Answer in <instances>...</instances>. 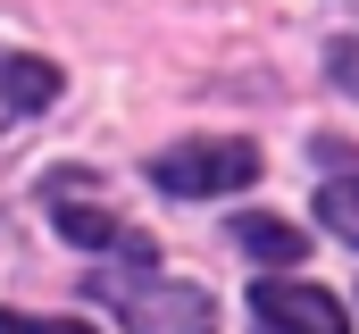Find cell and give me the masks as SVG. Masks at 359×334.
Here are the masks:
<instances>
[{"label":"cell","mask_w":359,"mask_h":334,"mask_svg":"<svg viewBox=\"0 0 359 334\" xmlns=\"http://www.w3.org/2000/svg\"><path fill=\"white\" fill-rule=\"evenodd\" d=\"M134 334H217V301L201 284H168V276H100L92 284Z\"/></svg>","instance_id":"cell-1"},{"label":"cell","mask_w":359,"mask_h":334,"mask_svg":"<svg viewBox=\"0 0 359 334\" xmlns=\"http://www.w3.org/2000/svg\"><path fill=\"white\" fill-rule=\"evenodd\" d=\"M259 175V142L243 134H201V142H176L151 159V184L176 192V201H209V192H243Z\"/></svg>","instance_id":"cell-2"},{"label":"cell","mask_w":359,"mask_h":334,"mask_svg":"<svg viewBox=\"0 0 359 334\" xmlns=\"http://www.w3.org/2000/svg\"><path fill=\"white\" fill-rule=\"evenodd\" d=\"M251 318H259V334H351L343 301L318 293V284H301V276H268L251 293Z\"/></svg>","instance_id":"cell-3"},{"label":"cell","mask_w":359,"mask_h":334,"mask_svg":"<svg viewBox=\"0 0 359 334\" xmlns=\"http://www.w3.org/2000/svg\"><path fill=\"white\" fill-rule=\"evenodd\" d=\"M50 209H59V226H67V243H84V250H126V259H151V250L134 243L100 201H84L76 184H50Z\"/></svg>","instance_id":"cell-4"},{"label":"cell","mask_w":359,"mask_h":334,"mask_svg":"<svg viewBox=\"0 0 359 334\" xmlns=\"http://www.w3.org/2000/svg\"><path fill=\"white\" fill-rule=\"evenodd\" d=\"M234 243L251 250V259H276V267H292V259H309V234H292L284 218H234Z\"/></svg>","instance_id":"cell-5"},{"label":"cell","mask_w":359,"mask_h":334,"mask_svg":"<svg viewBox=\"0 0 359 334\" xmlns=\"http://www.w3.org/2000/svg\"><path fill=\"white\" fill-rule=\"evenodd\" d=\"M0 84H8V109H17V117H34V109L59 100V67H50V59H8Z\"/></svg>","instance_id":"cell-6"},{"label":"cell","mask_w":359,"mask_h":334,"mask_svg":"<svg viewBox=\"0 0 359 334\" xmlns=\"http://www.w3.org/2000/svg\"><path fill=\"white\" fill-rule=\"evenodd\" d=\"M318 218H326V226H334V234L359 250V175H351V184H326V192H318Z\"/></svg>","instance_id":"cell-7"},{"label":"cell","mask_w":359,"mask_h":334,"mask_svg":"<svg viewBox=\"0 0 359 334\" xmlns=\"http://www.w3.org/2000/svg\"><path fill=\"white\" fill-rule=\"evenodd\" d=\"M326 67H334V84H343V92L359 100V34H343V42L326 51Z\"/></svg>","instance_id":"cell-8"},{"label":"cell","mask_w":359,"mask_h":334,"mask_svg":"<svg viewBox=\"0 0 359 334\" xmlns=\"http://www.w3.org/2000/svg\"><path fill=\"white\" fill-rule=\"evenodd\" d=\"M0 334H92V326H67V318H17V309H0Z\"/></svg>","instance_id":"cell-9"}]
</instances>
